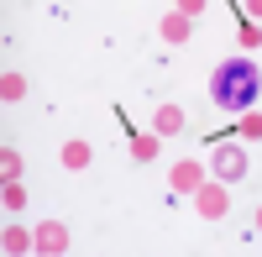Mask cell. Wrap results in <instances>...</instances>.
<instances>
[{
	"mask_svg": "<svg viewBox=\"0 0 262 257\" xmlns=\"http://www.w3.org/2000/svg\"><path fill=\"white\" fill-rule=\"evenodd\" d=\"M37 252H42V257L69 252V226H63V221H42V226H37Z\"/></svg>",
	"mask_w": 262,
	"mask_h": 257,
	"instance_id": "cell-4",
	"label": "cell"
},
{
	"mask_svg": "<svg viewBox=\"0 0 262 257\" xmlns=\"http://www.w3.org/2000/svg\"><path fill=\"white\" fill-rule=\"evenodd\" d=\"M179 11H184V16H200V11H205V0H179Z\"/></svg>",
	"mask_w": 262,
	"mask_h": 257,
	"instance_id": "cell-16",
	"label": "cell"
},
{
	"mask_svg": "<svg viewBox=\"0 0 262 257\" xmlns=\"http://www.w3.org/2000/svg\"><path fill=\"white\" fill-rule=\"evenodd\" d=\"M194 210H200L205 221H221L231 210V184L226 179H205L200 189H194Z\"/></svg>",
	"mask_w": 262,
	"mask_h": 257,
	"instance_id": "cell-2",
	"label": "cell"
},
{
	"mask_svg": "<svg viewBox=\"0 0 262 257\" xmlns=\"http://www.w3.org/2000/svg\"><path fill=\"white\" fill-rule=\"evenodd\" d=\"M0 174H6V179H21V153H16V147L0 153Z\"/></svg>",
	"mask_w": 262,
	"mask_h": 257,
	"instance_id": "cell-13",
	"label": "cell"
},
{
	"mask_svg": "<svg viewBox=\"0 0 262 257\" xmlns=\"http://www.w3.org/2000/svg\"><path fill=\"white\" fill-rule=\"evenodd\" d=\"M6 216H16V210H27V189H21V179H6Z\"/></svg>",
	"mask_w": 262,
	"mask_h": 257,
	"instance_id": "cell-12",
	"label": "cell"
},
{
	"mask_svg": "<svg viewBox=\"0 0 262 257\" xmlns=\"http://www.w3.org/2000/svg\"><path fill=\"white\" fill-rule=\"evenodd\" d=\"M168 184H173V195H194V189L205 184V168L194 163V158H184V163H173V174H168Z\"/></svg>",
	"mask_w": 262,
	"mask_h": 257,
	"instance_id": "cell-5",
	"label": "cell"
},
{
	"mask_svg": "<svg viewBox=\"0 0 262 257\" xmlns=\"http://www.w3.org/2000/svg\"><path fill=\"white\" fill-rule=\"evenodd\" d=\"M0 247H6V257H27V252H37V231L6 226V237H0Z\"/></svg>",
	"mask_w": 262,
	"mask_h": 257,
	"instance_id": "cell-7",
	"label": "cell"
},
{
	"mask_svg": "<svg viewBox=\"0 0 262 257\" xmlns=\"http://www.w3.org/2000/svg\"><path fill=\"white\" fill-rule=\"evenodd\" d=\"M210 168H215V179H226V184H236V179H247V153H242V142H221L215 147V158H210Z\"/></svg>",
	"mask_w": 262,
	"mask_h": 257,
	"instance_id": "cell-3",
	"label": "cell"
},
{
	"mask_svg": "<svg viewBox=\"0 0 262 257\" xmlns=\"http://www.w3.org/2000/svg\"><path fill=\"white\" fill-rule=\"evenodd\" d=\"M158 32H163V42L184 48V42H189V32H194V16H184V11H168V16L158 21Z\"/></svg>",
	"mask_w": 262,
	"mask_h": 257,
	"instance_id": "cell-6",
	"label": "cell"
},
{
	"mask_svg": "<svg viewBox=\"0 0 262 257\" xmlns=\"http://www.w3.org/2000/svg\"><path fill=\"white\" fill-rule=\"evenodd\" d=\"M242 48H262V21H247L242 27Z\"/></svg>",
	"mask_w": 262,
	"mask_h": 257,
	"instance_id": "cell-15",
	"label": "cell"
},
{
	"mask_svg": "<svg viewBox=\"0 0 262 257\" xmlns=\"http://www.w3.org/2000/svg\"><path fill=\"white\" fill-rule=\"evenodd\" d=\"M242 137H262V116L257 111H242V126H236Z\"/></svg>",
	"mask_w": 262,
	"mask_h": 257,
	"instance_id": "cell-14",
	"label": "cell"
},
{
	"mask_svg": "<svg viewBox=\"0 0 262 257\" xmlns=\"http://www.w3.org/2000/svg\"><path fill=\"white\" fill-rule=\"evenodd\" d=\"M158 147H163L158 132H137V137H131V158H137V163H152V158H158Z\"/></svg>",
	"mask_w": 262,
	"mask_h": 257,
	"instance_id": "cell-9",
	"label": "cell"
},
{
	"mask_svg": "<svg viewBox=\"0 0 262 257\" xmlns=\"http://www.w3.org/2000/svg\"><path fill=\"white\" fill-rule=\"evenodd\" d=\"M152 132L158 137H179L184 132V111L179 105H158V111H152Z\"/></svg>",
	"mask_w": 262,
	"mask_h": 257,
	"instance_id": "cell-8",
	"label": "cell"
},
{
	"mask_svg": "<svg viewBox=\"0 0 262 257\" xmlns=\"http://www.w3.org/2000/svg\"><path fill=\"white\" fill-rule=\"evenodd\" d=\"M257 226H262V205H257Z\"/></svg>",
	"mask_w": 262,
	"mask_h": 257,
	"instance_id": "cell-18",
	"label": "cell"
},
{
	"mask_svg": "<svg viewBox=\"0 0 262 257\" xmlns=\"http://www.w3.org/2000/svg\"><path fill=\"white\" fill-rule=\"evenodd\" d=\"M247 16H252V21H262V0H247Z\"/></svg>",
	"mask_w": 262,
	"mask_h": 257,
	"instance_id": "cell-17",
	"label": "cell"
},
{
	"mask_svg": "<svg viewBox=\"0 0 262 257\" xmlns=\"http://www.w3.org/2000/svg\"><path fill=\"white\" fill-rule=\"evenodd\" d=\"M0 100H6V105H16V100H27V79H21V74H0Z\"/></svg>",
	"mask_w": 262,
	"mask_h": 257,
	"instance_id": "cell-11",
	"label": "cell"
},
{
	"mask_svg": "<svg viewBox=\"0 0 262 257\" xmlns=\"http://www.w3.org/2000/svg\"><path fill=\"white\" fill-rule=\"evenodd\" d=\"M90 142H63V168H74V174H79V168H90Z\"/></svg>",
	"mask_w": 262,
	"mask_h": 257,
	"instance_id": "cell-10",
	"label": "cell"
},
{
	"mask_svg": "<svg viewBox=\"0 0 262 257\" xmlns=\"http://www.w3.org/2000/svg\"><path fill=\"white\" fill-rule=\"evenodd\" d=\"M262 95V69L252 58H226L221 69L210 74V100L221 105L226 116H242V111H252V100Z\"/></svg>",
	"mask_w": 262,
	"mask_h": 257,
	"instance_id": "cell-1",
	"label": "cell"
}]
</instances>
